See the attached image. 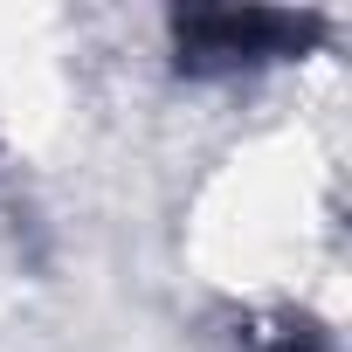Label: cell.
<instances>
[{
	"mask_svg": "<svg viewBox=\"0 0 352 352\" xmlns=\"http://www.w3.org/2000/svg\"><path fill=\"white\" fill-rule=\"evenodd\" d=\"M331 35V14L318 8H173L166 14V56L187 83H235L283 63L318 56Z\"/></svg>",
	"mask_w": 352,
	"mask_h": 352,
	"instance_id": "6da1fadb",
	"label": "cell"
},
{
	"mask_svg": "<svg viewBox=\"0 0 352 352\" xmlns=\"http://www.w3.org/2000/svg\"><path fill=\"white\" fill-rule=\"evenodd\" d=\"M235 352H331V338H324L318 318L283 311V318H270V324H249V331L235 338Z\"/></svg>",
	"mask_w": 352,
	"mask_h": 352,
	"instance_id": "7a4b0ae2",
	"label": "cell"
}]
</instances>
